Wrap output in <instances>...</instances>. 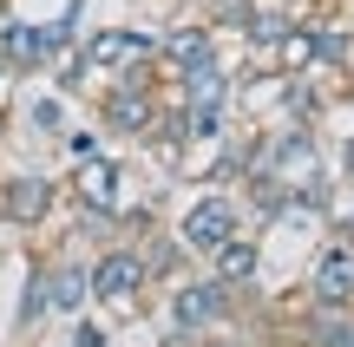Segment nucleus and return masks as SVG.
<instances>
[{"mask_svg":"<svg viewBox=\"0 0 354 347\" xmlns=\"http://www.w3.org/2000/svg\"><path fill=\"white\" fill-rule=\"evenodd\" d=\"M92 308L105 321H138V315L158 308V282H151V262L131 236H105L92 249Z\"/></svg>","mask_w":354,"mask_h":347,"instance_id":"obj_1","label":"nucleus"},{"mask_svg":"<svg viewBox=\"0 0 354 347\" xmlns=\"http://www.w3.org/2000/svg\"><path fill=\"white\" fill-rule=\"evenodd\" d=\"M131 204H138V197H131V164L118 151H99V157L66 170V210H73L86 230L118 236V217H125Z\"/></svg>","mask_w":354,"mask_h":347,"instance_id":"obj_2","label":"nucleus"},{"mask_svg":"<svg viewBox=\"0 0 354 347\" xmlns=\"http://www.w3.org/2000/svg\"><path fill=\"white\" fill-rule=\"evenodd\" d=\"M171 230H177V243L203 262L216 243H230L236 230H250V217H243V197H236V190H197V197L171 217Z\"/></svg>","mask_w":354,"mask_h":347,"instance_id":"obj_3","label":"nucleus"},{"mask_svg":"<svg viewBox=\"0 0 354 347\" xmlns=\"http://www.w3.org/2000/svg\"><path fill=\"white\" fill-rule=\"evenodd\" d=\"M158 105H165V92H145V86H118V79H105V86L92 92V125H99L105 138H118V144H138L145 131H151Z\"/></svg>","mask_w":354,"mask_h":347,"instance_id":"obj_4","label":"nucleus"},{"mask_svg":"<svg viewBox=\"0 0 354 347\" xmlns=\"http://www.w3.org/2000/svg\"><path fill=\"white\" fill-rule=\"evenodd\" d=\"M59 204H66V177H39V170L0 177V223L7 230H46Z\"/></svg>","mask_w":354,"mask_h":347,"instance_id":"obj_5","label":"nucleus"},{"mask_svg":"<svg viewBox=\"0 0 354 347\" xmlns=\"http://www.w3.org/2000/svg\"><path fill=\"white\" fill-rule=\"evenodd\" d=\"M39 262V288H46V315L53 321H73V315L92 308V256H73V249H53Z\"/></svg>","mask_w":354,"mask_h":347,"instance_id":"obj_6","label":"nucleus"},{"mask_svg":"<svg viewBox=\"0 0 354 347\" xmlns=\"http://www.w3.org/2000/svg\"><path fill=\"white\" fill-rule=\"evenodd\" d=\"M216 52H223V33H216L203 13L158 33V66H165V79H171V72H190V66H203V59H216Z\"/></svg>","mask_w":354,"mask_h":347,"instance_id":"obj_7","label":"nucleus"},{"mask_svg":"<svg viewBox=\"0 0 354 347\" xmlns=\"http://www.w3.org/2000/svg\"><path fill=\"white\" fill-rule=\"evenodd\" d=\"M203 269H210L216 282H230V288H256L263 282V230H236L230 243H216L210 256H203Z\"/></svg>","mask_w":354,"mask_h":347,"instance_id":"obj_8","label":"nucleus"},{"mask_svg":"<svg viewBox=\"0 0 354 347\" xmlns=\"http://www.w3.org/2000/svg\"><path fill=\"white\" fill-rule=\"evenodd\" d=\"M256 7H263V0H203V20H210L216 33L236 39L243 26H250V13H256Z\"/></svg>","mask_w":354,"mask_h":347,"instance_id":"obj_9","label":"nucleus"},{"mask_svg":"<svg viewBox=\"0 0 354 347\" xmlns=\"http://www.w3.org/2000/svg\"><path fill=\"white\" fill-rule=\"evenodd\" d=\"M66 347H112V321H105L99 308L73 315V321H66Z\"/></svg>","mask_w":354,"mask_h":347,"instance_id":"obj_10","label":"nucleus"},{"mask_svg":"<svg viewBox=\"0 0 354 347\" xmlns=\"http://www.w3.org/2000/svg\"><path fill=\"white\" fill-rule=\"evenodd\" d=\"M26 125H33V138H66V99L53 92V99H33L26 105Z\"/></svg>","mask_w":354,"mask_h":347,"instance_id":"obj_11","label":"nucleus"},{"mask_svg":"<svg viewBox=\"0 0 354 347\" xmlns=\"http://www.w3.org/2000/svg\"><path fill=\"white\" fill-rule=\"evenodd\" d=\"M269 321V315H263ZM263 321H236V328H210V335H197L190 347H263Z\"/></svg>","mask_w":354,"mask_h":347,"instance_id":"obj_12","label":"nucleus"},{"mask_svg":"<svg viewBox=\"0 0 354 347\" xmlns=\"http://www.w3.org/2000/svg\"><path fill=\"white\" fill-rule=\"evenodd\" d=\"M59 151L73 157V164H86V157L105 151V131H99V125H92V131H73V138H59Z\"/></svg>","mask_w":354,"mask_h":347,"instance_id":"obj_13","label":"nucleus"},{"mask_svg":"<svg viewBox=\"0 0 354 347\" xmlns=\"http://www.w3.org/2000/svg\"><path fill=\"white\" fill-rule=\"evenodd\" d=\"M328 164H335V177H342V184H354V125L335 131V157H328Z\"/></svg>","mask_w":354,"mask_h":347,"instance_id":"obj_14","label":"nucleus"},{"mask_svg":"<svg viewBox=\"0 0 354 347\" xmlns=\"http://www.w3.org/2000/svg\"><path fill=\"white\" fill-rule=\"evenodd\" d=\"M0 79H13V59H7V52H0Z\"/></svg>","mask_w":354,"mask_h":347,"instance_id":"obj_15","label":"nucleus"},{"mask_svg":"<svg viewBox=\"0 0 354 347\" xmlns=\"http://www.w3.org/2000/svg\"><path fill=\"white\" fill-rule=\"evenodd\" d=\"M0 144H7V112H0Z\"/></svg>","mask_w":354,"mask_h":347,"instance_id":"obj_16","label":"nucleus"}]
</instances>
